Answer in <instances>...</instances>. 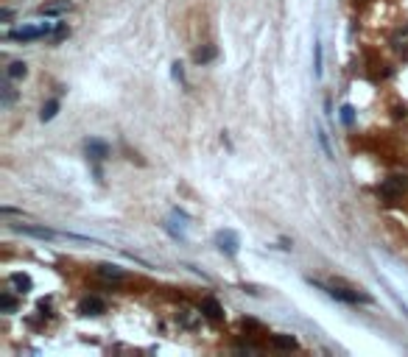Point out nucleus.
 <instances>
[{"mask_svg":"<svg viewBox=\"0 0 408 357\" xmlns=\"http://www.w3.org/2000/svg\"><path fill=\"white\" fill-rule=\"evenodd\" d=\"M274 346L277 349H294L297 346V338L294 335H274Z\"/></svg>","mask_w":408,"mask_h":357,"instance_id":"obj_13","label":"nucleus"},{"mask_svg":"<svg viewBox=\"0 0 408 357\" xmlns=\"http://www.w3.org/2000/svg\"><path fill=\"white\" fill-rule=\"evenodd\" d=\"M218 246H221V251L227 254H235L238 251V237H235V232H218Z\"/></svg>","mask_w":408,"mask_h":357,"instance_id":"obj_6","label":"nucleus"},{"mask_svg":"<svg viewBox=\"0 0 408 357\" xmlns=\"http://www.w3.org/2000/svg\"><path fill=\"white\" fill-rule=\"evenodd\" d=\"M26 73H28V67L22 62H11L9 64V79H22Z\"/></svg>","mask_w":408,"mask_h":357,"instance_id":"obj_14","label":"nucleus"},{"mask_svg":"<svg viewBox=\"0 0 408 357\" xmlns=\"http://www.w3.org/2000/svg\"><path fill=\"white\" fill-rule=\"evenodd\" d=\"M199 310H202L207 318H212V321H218V318H224V307L218 304L215 299H212V296H207V299L202 301V307H199Z\"/></svg>","mask_w":408,"mask_h":357,"instance_id":"obj_5","label":"nucleus"},{"mask_svg":"<svg viewBox=\"0 0 408 357\" xmlns=\"http://www.w3.org/2000/svg\"><path fill=\"white\" fill-rule=\"evenodd\" d=\"M174 79H182V64H174Z\"/></svg>","mask_w":408,"mask_h":357,"instance_id":"obj_18","label":"nucleus"},{"mask_svg":"<svg viewBox=\"0 0 408 357\" xmlns=\"http://www.w3.org/2000/svg\"><path fill=\"white\" fill-rule=\"evenodd\" d=\"M333 299L339 301H347V304H355V301H369V296H361V293H347L344 288H324Z\"/></svg>","mask_w":408,"mask_h":357,"instance_id":"obj_3","label":"nucleus"},{"mask_svg":"<svg viewBox=\"0 0 408 357\" xmlns=\"http://www.w3.org/2000/svg\"><path fill=\"white\" fill-rule=\"evenodd\" d=\"M59 28V22H34V26H20V28H11L6 37L14 39V42H31V39H39V37H48Z\"/></svg>","mask_w":408,"mask_h":357,"instance_id":"obj_1","label":"nucleus"},{"mask_svg":"<svg viewBox=\"0 0 408 357\" xmlns=\"http://www.w3.org/2000/svg\"><path fill=\"white\" fill-rule=\"evenodd\" d=\"M11 229H17V232H26V235H34V237H56V235H59V232L42 229V226H22V223H11Z\"/></svg>","mask_w":408,"mask_h":357,"instance_id":"obj_8","label":"nucleus"},{"mask_svg":"<svg viewBox=\"0 0 408 357\" xmlns=\"http://www.w3.org/2000/svg\"><path fill=\"white\" fill-rule=\"evenodd\" d=\"M98 276H101V279H123V276H126V271L117 268V265L104 263V265H98Z\"/></svg>","mask_w":408,"mask_h":357,"instance_id":"obj_10","label":"nucleus"},{"mask_svg":"<svg viewBox=\"0 0 408 357\" xmlns=\"http://www.w3.org/2000/svg\"><path fill=\"white\" fill-rule=\"evenodd\" d=\"M70 9H73V6H70V0H53V3L39 6V14L53 17V14H64V11H70Z\"/></svg>","mask_w":408,"mask_h":357,"instance_id":"obj_4","label":"nucleus"},{"mask_svg":"<svg viewBox=\"0 0 408 357\" xmlns=\"http://www.w3.org/2000/svg\"><path fill=\"white\" fill-rule=\"evenodd\" d=\"M87 154H90L92 159H98V162H101V159L109 157V145H106V142H101V140H87Z\"/></svg>","mask_w":408,"mask_h":357,"instance_id":"obj_7","label":"nucleus"},{"mask_svg":"<svg viewBox=\"0 0 408 357\" xmlns=\"http://www.w3.org/2000/svg\"><path fill=\"white\" fill-rule=\"evenodd\" d=\"M313 70H316V75H322V42H313Z\"/></svg>","mask_w":408,"mask_h":357,"instance_id":"obj_15","label":"nucleus"},{"mask_svg":"<svg viewBox=\"0 0 408 357\" xmlns=\"http://www.w3.org/2000/svg\"><path fill=\"white\" fill-rule=\"evenodd\" d=\"M11 288H17V293H28V290L34 288V282H31V276L28 273H11Z\"/></svg>","mask_w":408,"mask_h":357,"instance_id":"obj_9","label":"nucleus"},{"mask_svg":"<svg viewBox=\"0 0 408 357\" xmlns=\"http://www.w3.org/2000/svg\"><path fill=\"white\" fill-rule=\"evenodd\" d=\"M341 120H344V126H352V120H355V109H352V106H341Z\"/></svg>","mask_w":408,"mask_h":357,"instance_id":"obj_17","label":"nucleus"},{"mask_svg":"<svg viewBox=\"0 0 408 357\" xmlns=\"http://www.w3.org/2000/svg\"><path fill=\"white\" fill-rule=\"evenodd\" d=\"M79 313L81 315H101V313H106V304L98 299V296H87V299H81Z\"/></svg>","mask_w":408,"mask_h":357,"instance_id":"obj_2","label":"nucleus"},{"mask_svg":"<svg viewBox=\"0 0 408 357\" xmlns=\"http://www.w3.org/2000/svg\"><path fill=\"white\" fill-rule=\"evenodd\" d=\"M215 53H218V50H215L212 45H204V47H199V50L193 53V59H196L199 64H207V62H212V59H215Z\"/></svg>","mask_w":408,"mask_h":357,"instance_id":"obj_11","label":"nucleus"},{"mask_svg":"<svg viewBox=\"0 0 408 357\" xmlns=\"http://www.w3.org/2000/svg\"><path fill=\"white\" fill-rule=\"evenodd\" d=\"M0 307H3L6 313H14V310H17V301H14V296H11V293H3V296H0Z\"/></svg>","mask_w":408,"mask_h":357,"instance_id":"obj_16","label":"nucleus"},{"mask_svg":"<svg viewBox=\"0 0 408 357\" xmlns=\"http://www.w3.org/2000/svg\"><path fill=\"white\" fill-rule=\"evenodd\" d=\"M56 112H59V100H48V104L42 106V112H39V120H53L56 117Z\"/></svg>","mask_w":408,"mask_h":357,"instance_id":"obj_12","label":"nucleus"}]
</instances>
